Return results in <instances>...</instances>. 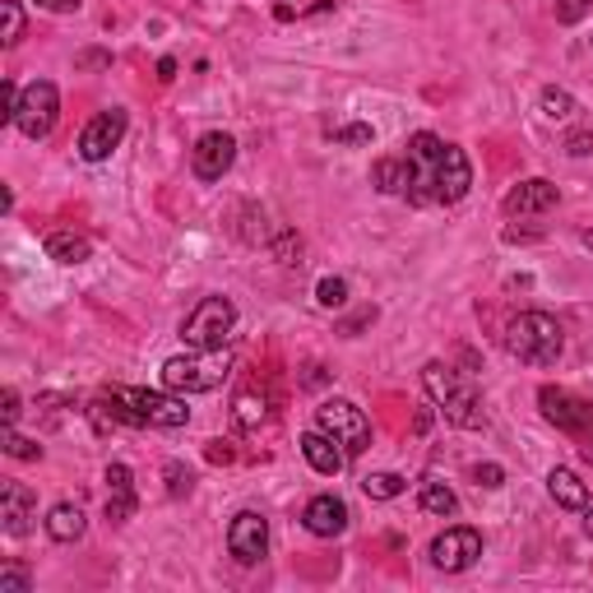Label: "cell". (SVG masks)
Returning <instances> with one entry per match:
<instances>
[{
    "mask_svg": "<svg viewBox=\"0 0 593 593\" xmlns=\"http://www.w3.org/2000/svg\"><path fill=\"white\" fill-rule=\"evenodd\" d=\"M404 200L427 209V204H459L474 186V167H468V153L450 139L417 130L404 144Z\"/></svg>",
    "mask_w": 593,
    "mask_h": 593,
    "instance_id": "obj_1",
    "label": "cell"
},
{
    "mask_svg": "<svg viewBox=\"0 0 593 593\" xmlns=\"http://www.w3.org/2000/svg\"><path fill=\"white\" fill-rule=\"evenodd\" d=\"M98 422H121V427H163V431H177L190 422V408L181 394H159V390H135V386H116L98 399L93 408Z\"/></svg>",
    "mask_w": 593,
    "mask_h": 593,
    "instance_id": "obj_2",
    "label": "cell"
},
{
    "mask_svg": "<svg viewBox=\"0 0 593 593\" xmlns=\"http://www.w3.org/2000/svg\"><path fill=\"white\" fill-rule=\"evenodd\" d=\"M422 386L431 394V404L441 408L445 422H455L464 431H482L487 427L482 394H478V386L464 371H455V366H445V362H427L422 366Z\"/></svg>",
    "mask_w": 593,
    "mask_h": 593,
    "instance_id": "obj_3",
    "label": "cell"
},
{
    "mask_svg": "<svg viewBox=\"0 0 593 593\" xmlns=\"http://www.w3.org/2000/svg\"><path fill=\"white\" fill-rule=\"evenodd\" d=\"M566 348V335L547 311H519V316L505 325V353L525 366H556Z\"/></svg>",
    "mask_w": 593,
    "mask_h": 593,
    "instance_id": "obj_4",
    "label": "cell"
},
{
    "mask_svg": "<svg viewBox=\"0 0 593 593\" xmlns=\"http://www.w3.org/2000/svg\"><path fill=\"white\" fill-rule=\"evenodd\" d=\"M232 376V353L228 348H195L186 357L163 362V386L172 394H209Z\"/></svg>",
    "mask_w": 593,
    "mask_h": 593,
    "instance_id": "obj_5",
    "label": "cell"
},
{
    "mask_svg": "<svg viewBox=\"0 0 593 593\" xmlns=\"http://www.w3.org/2000/svg\"><path fill=\"white\" fill-rule=\"evenodd\" d=\"M237 329V306L228 296H204V302L181 320V339L190 348H228Z\"/></svg>",
    "mask_w": 593,
    "mask_h": 593,
    "instance_id": "obj_6",
    "label": "cell"
},
{
    "mask_svg": "<svg viewBox=\"0 0 593 593\" xmlns=\"http://www.w3.org/2000/svg\"><path fill=\"white\" fill-rule=\"evenodd\" d=\"M61 121V93L51 79H33L28 89H20V108H14V126L28 139H47Z\"/></svg>",
    "mask_w": 593,
    "mask_h": 593,
    "instance_id": "obj_7",
    "label": "cell"
},
{
    "mask_svg": "<svg viewBox=\"0 0 593 593\" xmlns=\"http://www.w3.org/2000/svg\"><path fill=\"white\" fill-rule=\"evenodd\" d=\"M316 427L335 436L348 455H362V450L371 445V422H366V413L353 404V399H325L316 408Z\"/></svg>",
    "mask_w": 593,
    "mask_h": 593,
    "instance_id": "obj_8",
    "label": "cell"
},
{
    "mask_svg": "<svg viewBox=\"0 0 593 593\" xmlns=\"http://www.w3.org/2000/svg\"><path fill=\"white\" fill-rule=\"evenodd\" d=\"M538 404H543V417H547L556 431L575 436V441H589V436H593V404L575 399L570 390H562V386H543V390H538Z\"/></svg>",
    "mask_w": 593,
    "mask_h": 593,
    "instance_id": "obj_9",
    "label": "cell"
},
{
    "mask_svg": "<svg viewBox=\"0 0 593 593\" xmlns=\"http://www.w3.org/2000/svg\"><path fill=\"white\" fill-rule=\"evenodd\" d=\"M126 126H130V116L121 112V108H112V112H98L89 126L79 130V159L84 163H108L112 153L121 149V139H126Z\"/></svg>",
    "mask_w": 593,
    "mask_h": 593,
    "instance_id": "obj_10",
    "label": "cell"
},
{
    "mask_svg": "<svg viewBox=\"0 0 593 593\" xmlns=\"http://www.w3.org/2000/svg\"><path fill=\"white\" fill-rule=\"evenodd\" d=\"M478 556H482V533L468 529V525H455V529H445V533L431 538V566L445 570V575L468 570Z\"/></svg>",
    "mask_w": 593,
    "mask_h": 593,
    "instance_id": "obj_11",
    "label": "cell"
},
{
    "mask_svg": "<svg viewBox=\"0 0 593 593\" xmlns=\"http://www.w3.org/2000/svg\"><path fill=\"white\" fill-rule=\"evenodd\" d=\"M237 163V139L223 135V130H209L195 139V149H190V172H195L200 181H223Z\"/></svg>",
    "mask_w": 593,
    "mask_h": 593,
    "instance_id": "obj_12",
    "label": "cell"
},
{
    "mask_svg": "<svg viewBox=\"0 0 593 593\" xmlns=\"http://www.w3.org/2000/svg\"><path fill=\"white\" fill-rule=\"evenodd\" d=\"M228 552L237 556L241 566L265 562V552H269V519L260 515V510H241L232 525H228Z\"/></svg>",
    "mask_w": 593,
    "mask_h": 593,
    "instance_id": "obj_13",
    "label": "cell"
},
{
    "mask_svg": "<svg viewBox=\"0 0 593 593\" xmlns=\"http://www.w3.org/2000/svg\"><path fill=\"white\" fill-rule=\"evenodd\" d=\"M0 519H5V533L10 538H24L33 529V519H38V496H33L28 482H5L0 487Z\"/></svg>",
    "mask_w": 593,
    "mask_h": 593,
    "instance_id": "obj_14",
    "label": "cell"
},
{
    "mask_svg": "<svg viewBox=\"0 0 593 593\" xmlns=\"http://www.w3.org/2000/svg\"><path fill=\"white\" fill-rule=\"evenodd\" d=\"M562 200V190H556L547 177H533V181H519L510 195H505V214L510 218H529V214H547Z\"/></svg>",
    "mask_w": 593,
    "mask_h": 593,
    "instance_id": "obj_15",
    "label": "cell"
},
{
    "mask_svg": "<svg viewBox=\"0 0 593 593\" xmlns=\"http://www.w3.org/2000/svg\"><path fill=\"white\" fill-rule=\"evenodd\" d=\"M302 525H306V533H316V538H339L348 529V505L335 492H320V496L306 501Z\"/></svg>",
    "mask_w": 593,
    "mask_h": 593,
    "instance_id": "obj_16",
    "label": "cell"
},
{
    "mask_svg": "<svg viewBox=\"0 0 593 593\" xmlns=\"http://www.w3.org/2000/svg\"><path fill=\"white\" fill-rule=\"evenodd\" d=\"M302 455H306V464L316 468V474H325V478H339L343 474V459H348V450H339V441L329 431H302Z\"/></svg>",
    "mask_w": 593,
    "mask_h": 593,
    "instance_id": "obj_17",
    "label": "cell"
},
{
    "mask_svg": "<svg viewBox=\"0 0 593 593\" xmlns=\"http://www.w3.org/2000/svg\"><path fill=\"white\" fill-rule=\"evenodd\" d=\"M108 487H112V496H108V525H126V519L135 515V474L126 464H108Z\"/></svg>",
    "mask_w": 593,
    "mask_h": 593,
    "instance_id": "obj_18",
    "label": "cell"
},
{
    "mask_svg": "<svg viewBox=\"0 0 593 593\" xmlns=\"http://www.w3.org/2000/svg\"><path fill=\"white\" fill-rule=\"evenodd\" d=\"M47 538L51 543H79L84 538V510L75 501H56L47 510Z\"/></svg>",
    "mask_w": 593,
    "mask_h": 593,
    "instance_id": "obj_19",
    "label": "cell"
},
{
    "mask_svg": "<svg viewBox=\"0 0 593 593\" xmlns=\"http://www.w3.org/2000/svg\"><path fill=\"white\" fill-rule=\"evenodd\" d=\"M547 492H552L556 505H566V510H584V505H589V487L580 482L575 468H552V474H547Z\"/></svg>",
    "mask_w": 593,
    "mask_h": 593,
    "instance_id": "obj_20",
    "label": "cell"
},
{
    "mask_svg": "<svg viewBox=\"0 0 593 593\" xmlns=\"http://www.w3.org/2000/svg\"><path fill=\"white\" fill-rule=\"evenodd\" d=\"M89 255H93V241L79 237V232H51L47 237V260H56V265H84Z\"/></svg>",
    "mask_w": 593,
    "mask_h": 593,
    "instance_id": "obj_21",
    "label": "cell"
},
{
    "mask_svg": "<svg viewBox=\"0 0 593 593\" xmlns=\"http://www.w3.org/2000/svg\"><path fill=\"white\" fill-rule=\"evenodd\" d=\"M417 505H422L427 515H436V519H455L459 515V496L450 492L441 478H427L422 487H417Z\"/></svg>",
    "mask_w": 593,
    "mask_h": 593,
    "instance_id": "obj_22",
    "label": "cell"
},
{
    "mask_svg": "<svg viewBox=\"0 0 593 593\" xmlns=\"http://www.w3.org/2000/svg\"><path fill=\"white\" fill-rule=\"evenodd\" d=\"M24 38V5L20 0H0V42L14 47Z\"/></svg>",
    "mask_w": 593,
    "mask_h": 593,
    "instance_id": "obj_23",
    "label": "cell"
},
{
    "mask_svg": "<svg viewBox=\"0 0 593 593\" xmlns=\"http://www.w3.org/2000/svg\"><path fill=\"white\" fill-rule=\"evenodd\" d=\"M362 492L371 501H394V496H404V478H399V474H366Z\"/></svg>",
    "mask_w": 593,
    "mask_h": 593,
    "instance_id": "obj_24",
    "label": "cell"
},
{
    "mask_svg": "<svg viewBox=\"0 0 593 593\" xmlns=\"http://www.w3.org/2000/svg\"><path fill=\"white\" fill-rule=\"evenodd\" d=\"M232 417H237V427H241V431H255L260 422H265V399L241 394V399H237V408H232Z\"/></svg>",
    "mask_w": 593,
    "mask_h": 593,
    "instance_id": "obj_25",
    "label": "cell"
},
{
    "mask_svg": "<svg viewBox=\"0 0 593 593\" xmlns=\"http://www.w3.org/2000/svg\"><path fill=\"white\" fill-rule=\"evenodd\" d=\"M0 445H5V455H14V459H42V445L28 441V436H20L14 427L0 431Z\"/></svg>",
    "mask_w": 593,
    "mask_h": 593,
    "instance_id": "obj_26",
    "label": "cell"
},
{
    "mask_svg": "<svg viewBox=\"0 0 593 593\" xmlns=\"http://www.w3.org/2000/svg\"><path fill=\"white\" fill-rule=\"evenodd\" d=\"M543 112L552 121H570L575 112H580V102H575L566 89H543Z\"/></svg>",
    "mask_w": 593,
    "mask_h": 593,
    "instance_id": "obj_27",
    "label": "cell"
},
{
    "mask_svg": "<svg viewBox=\"0 0 593 593\" xmlns=\"http://www.w3.org/2000/svg\"><path fill=\"white\" fill-rule=\"evenodd\" d=\"M316 302H320L325 311L348 306V278H320V283H316Z\"/></svg>",
    "mask_w": 593,
    "mask_h": 593,
    "instance_id": "obj_28",
    "label": "cell"
},
{
    "mask_svg": "<svg viewBox=\"0 0 593 593\" xmlns=\"http://www.w3.org/2000/svg\"><path fill=\"white\" fill-rule=\"evenodd\" d=\"M163 478H167V496H172V501L190 496V487H195V474H190L186 464H177V459H172V464L163 468Z\"/></svg>",
    "mask_w": 593,
    "mask_h": 593,
    "instance_id": "obj_29",
    "label": "cell"
},
{
    "mask_svg": "<svg viewBox=\"0 0 593 593\" xmlns=\"http://www.w3.org/2000/svg\"><path fill=\"white\" fill-rule=\"evenodd\" d=\"M33 580H28V570L24 566H5L0 570V593H28Z\"/></svg>",
    "mask_w": 593,
    "mask_h": 593,
    "instance_id": "obj_30",
    "label": "cell"
},
{
    "mask_svg": "<svg viewBox=\"0 0 593 593\" xmlns=\"http://www.w3.org/2000/svg\"><path fill=\"white\" fill-rule=\"evenodd\" d=\"M593 10V0H556V24H580Z\"/></svg>",
    "mask_w": 593,
    "mask_h": 593,
    "instance_id": "obj_31",
    "label": "cell"
},
{
    "mask_svg": "<svg viewBox=\"0 0 593 593\" xmlns=\"http://www.w3.org/2000/svg\"><path fill=\"white\" fill-rule=\"evenodd\" d=\"M474 482H478V487H501V482H505V468H501V464H478V468H474Z\"/></svg>",
    "mask_w": 593,
    "mask_h": 593,
    "instance_id": "obj_32",
    "label": "cell"
},
{
    "mask_svg": "<svg viewBox=\"0 0 593 593\" xmlns=\"http://www.w3.org/2000/svg\"><path fill=\"white\" fill-rule=\"evenodd\" d=\"M566 153H570V159H584V153H593V130H575L566 139Z\"/></svg>",
    "mask_w": 593,
    "mask_h": 593,
    "instance_id": "obj_33",
    "label": "cell"
},
{
    "mask_svg": "<svg viewBox=\"0 0 593 593\" xmlns=\"http://www.w3.org/2000/svg\"><path fill=\"white\" fill-rule=\"evenodd\" d=\"M335 139L339 144H371V126H343L335 130Z\"/></svg>",
    "mask_w": 593,
    "mask_h": 593,
    "instance_id": "obj_34",
    "label": "cell"
},
{
    "mask_svg": "<svg viewBox=\"0 0 593 593\" xmlns=\"http://www.w3.org/2000/svg\"><path fill=\"white\" fill-rule=\"evenodd\" d=\"M204 455L214 459V464H228V459H232V445H228V441H209Z\"/></svg>",
    "mask_w": 593,
    "mask_h": 593,
    "instance_id": "obj_35",
    "label": "cell"
},
{
    "mask_svg": "<svg viewBox=\"0 0 593 593\" xmlns=\"http://www.w3.org/2000/svg\"><path fill=\"white\" fill-rule=\"evenodd\" d=\"M38 5L51 14H70V10H79V0H38Z\"/></svg>",
    "mask_w": 593,
    "mask_h": 593,
    "instance_id": "obj_36",
    "label": "cell"
},
{
    "mask_svg": "<svg viewBox=\"0 0 593 593\" xmlns=\"http://www.w3.org/2000/svg\"><path fill=\"white\" fill-rule=\"evenodd\" d=\"M14 417H20V394L5 390V427H14Z\"/></svg>",
    "mask_w": 593,
    "mask_h": 593,
    "instance_id": "obj_37",
    "label": "cell"
},
{
    "mask_svg": "<svg viewBox=\"0 0 593 593\" xmlns=\"http://www.w3.org/2000/svg\"><path fill=\"white\" fill-rule=\"evenodd\" d=\"M159 79H163V84L177 79V61H172V56H163V61H159Z\"/></svg>",
    "mask_w": 593,
    "mask_h": 593,
    "instance_id": "obj_38",
    "label": "cell"
},
{
    "mask_svg": "<svg viewBox=\"0 0 593 593\" xmlns=\"http://www.w3.org/2000/svg\"><path fill=\"white\" fill-rule=\"evenodd\" d=\"M112 56H102V51H84V56H79V65H108Z\"/></svg>",
    "mask_w": 593,
    "mask_h": 593,
    "instance_id": "obj_39",
    "label": "cell"
},
{
    "mask_svg": "<svg viewBox=\"0 0 593 593\" xmlns=\"http://www.w3.org/2000/svg\"><path fill=\"white\" fill-rule=\"evenodd\" d=\"M584 533L593 538V505H584Z\"/></svg>",
    "mask_w": 593,
    "mask_h": 593,
    "instance_id": "obj_40",
    "label": "cell"
},
{
    "mask_svg": "<svg viewBox=\"0 0 593 593\" xmlns=\"http://www.w3.org/2000/svg\"><path fill=\"white\" fill-rule=\"evenodd\" d=\"M580 241H584V251L593 255V228H584V237H580Z\"/></svg>",
    "mask_w": 593,
    "mask_h": 593,
    "instance_id": "obj_41",
    "label": "cell"
},
{
    "mask_svg": "<svg viewBox=\"0 0 593 593\" xmlns=\"http://www.w3.org/2000/svg\"><path fill=\"white\" fill-rule=\"evenodd\" d=\"M580 455H584V459H589V464H593V445H584V450H580Z\"/></svg>",
    "mask_w": 593,
    "mask_h": 593,
    "instance_id": "obj_42",
    "label": "cell"
}]
</instances>
